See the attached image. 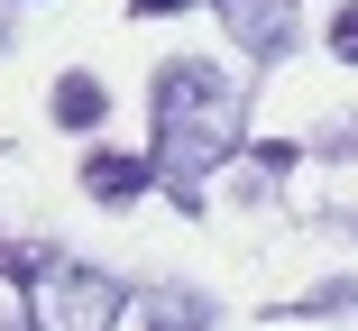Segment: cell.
<instances>
[{
	"label": "cell",
	"mask_w": 358,
	"mask_h": 331,
	"mask_svg": "<svg viewBox=\"0 0 358 331\" xmlns=\"http://www.w3.org/2000/svg\"><path fill=\"white\" fill-rule=\"evenodd\" d=\"M46 286H55V313H64V322H110V313H120V286H110V276L46 267Z\"/></svg>",
	"instance_id": "4"
},
{
	"label": "cell",
	"mask_w": 358,
	"mask_h": 331,
	"mask_svg": "<svg viewBox=\"0 0 358 331\" xmlns=\"http://www.w3.org/2000/svg\"><path fill=\"white\" fill-rule=\"evenodd\" d=\"M211 10H221V28H230L257 64L294 46V0H211Z\"/></svg>",
	"instance_id": "2"
},
{
	"label": "cell",
	"mask_w": 358,
	"mask_h": 331,
	"mask_svg": "<svg viewBox=\"0 0 358 331\" xmlns=\"http://www.w3.org/2000/svg\"><path fill=\"white\" fill-rule=\"evenodd\" d=\"M148 157H120V148H92L83 157V193H92V203H138V193H148Z\"/></svg>",
	"instance_id": "3"
},
{
	"label": "cell",
	"mask_w": 358,
	"mask_h": 331,
	"mask_svg": "<svg viewBox=\"0 0 358 331\" xmlns=\"http://www.w3.org/2000/svg\"><path fill=\"white\" fill-rule=\"evenodd\" d=\"M331 55H340V64H358V10H340V19H331Z\"/></svg>",
	"instance_id": "6"
},
{
	"label": "cell",
	"mask_w": 358,
	"mask_h": 331,
	"mask_svg": "<svg viewBox=\"0 0 358 331\" xmlns=\"http://www.w3.org/2000/svg\"><path fill=\"white\" fill-rule=\"evenodd\" d=\"M55 120H64V129H101V120H110V83L83 74V64H74V74H55Z\"/></svg>",
	"instance_id": "5"
},
{
	"label": "cell",
	"mask_w": 358,
	"mask_h": 331,
	"mask_svg": "<svg viewBox=\"0 0 358 331\" xmlns=\"http://www.w3.org/2000/svg\"><path fill=\"white\" fill-rule=\"evenodd\" d=\"M239 139H248V111H239V92H230L221 64H202V55L157 64V175L175 184V203H193V184L221 166Z\"/></svg>",
	"instance_id": "1"
},
{
	"label": "cell",
	"mask_w": 358,
	"mask_h": 331,
	"mask_svg": "<svg viewBox=\"0 0 358 331\" xmlns=\"http://www.w3.org/2000/svg\"><path fill=\"white\" fill-rule=\"evenodd\" d=\"M138 19H166V10H193V0H129Z\"/></svg>",
	"instance_id": "7"
}]
</instances>
